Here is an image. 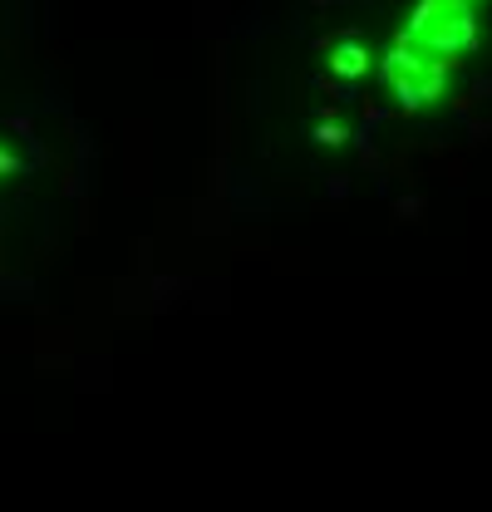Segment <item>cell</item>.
Here are the masks:
<instances>
[{
  "label": "cell",
  "mask_w": 492,
  "mask_h": 512,
  "mask_svg": "<svg viewBox=\"0 0 492 512\" xmlns=\"http://www.w3.org/2000/svg\"><path fill=\"white\" fill-rule=\"evenodd\" d=\"M330 69H335V74H360V69H365V55L350 45V50H340V55L330 60Z\"/></svg>",
  "instance_id": "cell-1"
}]
</instances>
